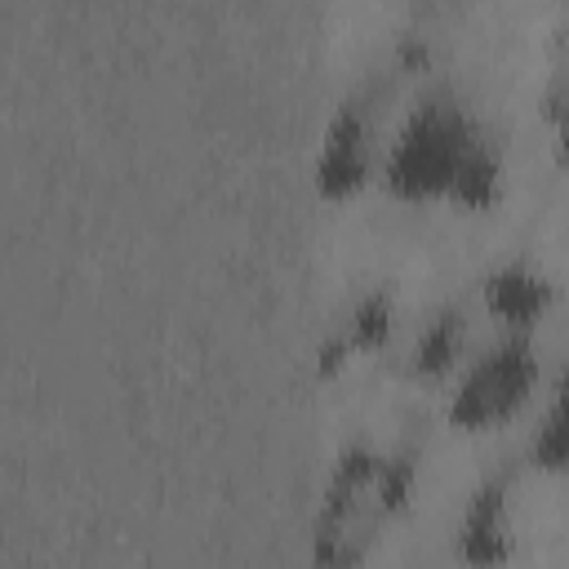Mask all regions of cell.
Returning <instances> with one entry per match:
<instances>
[{
    "label": "cell",
    "instance_id": "cell-5",
    "mask_svg": "<svg viewBox=\"0 0 569 569\" xmlns=\"http://www.w3.org/2000/svg\"><path fill=\"white\" fill-rule=\"evenodd\" d=\"M507 493L502 485H485L467 516H462V529H458V556L471 560V565H498L507 560Z\"/></svg>",
    "mask_w": 569,
    "mask_h": 569
},
{
    "label": "cell",
    "instance_id": "cell-8",
    "mask_svg": "<svg viewBox=\"0 0 569 569\" xmlns=\"http://www.w3.org/2000/svg\"><path fill=\"white\" fill-rule=\"evenodd\" d=\"M391 320H396L391 302H387L382 293H369V298H365V302L351 311L347 342H351L356 351H382V347L391 342Z\"/></svg>",
    "mask_w": 569,
    "mask_h": 569
},
{
    "label": "cell",
    "instance_id": "cell-12",
    "mask_svg": "<svg viewBox=\"0 0 569 569\" xmlns=\"http://www.w3.org/2000/svg\"><path fill=\"white\" fill-rule=\"evenodd\" d=\"M556 160L569 169V107L560 111V124H556Z\"/></svg>",
    "mask_w": 569,
    "mask_h": 569
},
{
    "label": "cell",
    "instance_id": "cell-10",
    "mask_svg": "<svg viewBox=\"0 0 569 569\" xmlns=\"http://www.w3.org/2000/svg\"><path fill=\"white\" fill-rule=\"evenodd\" d=\"M529 453H533V462H538L542 471H569V418L547 413V422L538 427Z\"/></svg>",
    "mask_w": 569,
    "mask_h": 569
},
{
    "label": "cell",
    "instance_id": "cell-3",
    "mask_svg": "<svg viewBox=\"0 0 569 569\" xmlns=\"http://www.w3.org/2000/svg\"><path fill=\"white\" fill-rule=\"evenodd\" d=\"M365 178H369V129L356 107H342L316 160V191L325 200H347L365 187Z\"/></svg>",
    "mask_w": 569,
    "mask_h": 569
},
{
    "label": "cell",
    "instance_id": "cell-7",
    "mask_svg": "<svg viewBox=\"0 0 569 569\" xmlns=\"http://www.w3.org/2000/svg\"><path fill=\"white\" fill-rule=\"evenodd\" d=\"M458 351H462V320L453 311H445L422 329V338L413 347V373L418 378H445L458 365Z\"/></svg>",
    "mask_w": 569,
    "mask_h": 569
},
{
    "label": "cell",
    "instance_id": "cell-2",
    "mask_svg": "<svg viewBox=\"0 0 569 569\" xmlns=\"http://www.w3.org/2000/svg\"><path fill=\"white\" fill-rule=\"evenodd\" d=\"M533 382H538L533 347L525 338H511L493 347L480 365H471V373L458 382V391L449 396V422L458 431H485L493 422H507L529 400Z\"/></svg>",
    "mask_w": 569,
    "mask_h": 569
},
{
    "label": "cell",
    "instance_id": "cell-1",
    "mask_svg": "<svg viewBox=\"0 0 569 569\" xmlns=\"http://www.w3.org/2000/svg\"><path fill=\"white\" fill-rule=\"evenodd\" d=\"M471 129L458 111L440 102H422L409 124L400 129V142L387 160V191L400 200H436L449 196V182L471 147Z\"/></svg>",
    "mask_w": 569,
    "mask_h": 569
},
{
    "label": "cell",
    "instance_id": "cell-11",
    "mask_svg": "<svg viewBox=\"0 0 569 569\" xmlns=\"http://www.w3.org/2000/svg\"><path fill=\"white\" fill-rule=\"evenodd\" d=\"M351 356H356V347H351L347 338H329V342L320 347V360H316L320 378H333V373H338V369H342V365H347Z\"/></svg>",
    "mask_w": 569,
    "mask_h": 569
},
{
    "label": "cell",
    "instance_id": "cell-4",
    "mask_svg": "<svg viewBox=\"0 0 569 569\" xmlns=\"http://www.w3.org/2000/svg\"><path fill=\"white\" fill-rule=\"evenodd\" d=\"M485 307H489L493 320H502L511 329H529V325H538L547 316L551 284H547L542 271L511 262V267L489 271V280H485Z\"/></svg>",
    "mask_w": 569,
    "mask_h": 569
},
{
    "label": "cell",
    "instance_id": "cell-6",
    "mask_svg": "<svg viewBox=\"0 0 569 569\" xmlns=\"http://www.w3.org/2000/svg\"><path fill=\"white\" fill-rule=\"evenodd\" d=\"M498 196H502V164L480 142H471L462 164H458V173H453V182H449V200L458 209L480 213V209H493Z\"/></svg>",
    "mask_w": 569,
    "mask_h": 569
},
{
    "label": "cell",
    "instance_id": "cell-13",
    "mask_svg": "<svg viewBox=\"0 0 569 569\" xmlns=\"http://www.w3.org/2000/svg\"><path fill=\"white\" fill-rule=\"evenodd\" d=\"M556 418H569V369L560 373V387H556V405H551Z\"/></svg>",
    "mask_w": 569,
    "mask_h": 569
},
{
    "label": "cell",
    "instance_id": "cell-9",
    "mask_svg": "<svg viewBox=\"0 0 569 569\" xmlns=\"http://www.w3.org/2000/svg\"><path fill=\"white\" fill-rule=\"evenodd\" d=\"M373 489H378V507H382V511H405V507H409V493H413V462H409V458L378 462Z\"/></svg>",
    "mask_w": 569,
    "mask_h": 569
}]
</instances>
